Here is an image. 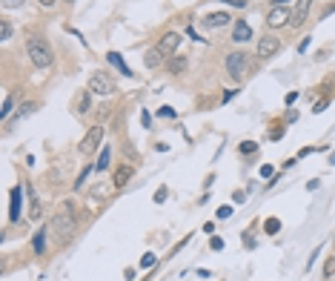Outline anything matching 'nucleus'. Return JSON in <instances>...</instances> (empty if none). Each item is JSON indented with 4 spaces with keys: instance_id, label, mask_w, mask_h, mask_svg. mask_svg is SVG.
Segmentation results:
<instances>
[{
    "instance_id": "nucleus-30",
    "label": "nucleus",
    "mask_w": 335,
    "mask_h": 281,
    "mask_svg": "<svg viewBox=\"0 0 335 281\" xmlns=\"http://www.w3.org/2000/svg\"><path fill=\"white\" fill-rule=\"evenodd\" d=\"M141 264H143V267H152V264H155V255H152V253H146V255L141 258Z\"/></svg>"
},
{
    "instance_id": "nucleus-27",
    "label": "nucleus",
    "mask_w": 335,
    "mask_h": 281,
    "mask_svg": "<svg viewBox=\"0 0 335 281\" xmlns=\"http://www.w3.org/2000/svg\"><path fill=\"white\" fill-rule=\"evenodd\" d=\"M209 247L215 250V253H218V250H224V238H218V236H215V238L209 241Z\"/></svg>"
},
{
    "instance_id": "nucleus-4",
    "label": "nucleus",
    "mask_w": 335,
    "mask_h": 281,
    "mask_svg": "<svg viewBox=\"0 0 335 281\" xmlns=\"http://www.w3.org/2000/svg\"><path fill=\"white\" fill-rule=\"evenodd\" d=\"M227 72H230L235 80H241V78H244V75L249 72V55H244V52L227 55Z\"/></svg>"
},
{
    "instance_id": "nucleus-15",
    "label": "nucleus",
    "mask_w": 335,
    "mask_h": 281,
    "mask_svg": "<svg viewBox=\"0 0 335 281\" xmlns=\"http://www.w3.org/2000/svg\"><path fill=\"white\" fill-rule=\"evenodd\" d=\"M160 61H163V52H160V49H149V52L143 55V63H146L149 69H155V66H160Z\"/></svg>"
},
{
    "instance_id": "nucleus-23",
    "label": "nucleus",
    "mask_w": 335,
    "mask_h": 281,
    "mask_svg": "<svg viewBox=\"0 0 335 281\" xmlns=\"http://www.w3.org/2000/svg\"><path fill=\"white\" fill-rule=\"evenodd\" d=\"M324 275L329 278V275H335V258H329V261L324 264Z\"/></svg>"
},
{
    "instance_id": "nucleus-31",
    "label": "nucleus",
    "mask_w": 335,
    "mask_h": 281,
    "mask_svg": "<svg viewBox=\"0 0 335 281\" xmlns=\"http://www.w3.org/2000/svg\"><path fill=\"white\" fill-rule=\"evenodd\" d=\"M258 147L255 144H252V140H249V144H241V152H244V155H247V152H255Z\"/></svg>"
},
{
    "instance_id": "nucleus-1",
    "label": "nucleus",
    "mask_w": 335,
    "mask_h": 281,
    "mask_svg": "<svg viewBox=\"0 0 335 281\" xmlns=\"http://www.w3.org/2000/svg\"><path fill=\"white\" fill-rule=\"evenodd\" d=\"M26 52H29V61L35 63V69H49L52 66V49L46 43V37L32 35L26 43Z\"/></svg>"
},
{
    "instance_id": "nucleus-19",
    "label": "nucleus",
    "mask_w": 335,
    "mask_h": 281,
    "mask_svg": "<svg viewBox=\"0 0 335 281\" xmlns=\"http://www.w3.org/2000/svg\"><path fill=\"white\" fill-rule=\"evenodd\" d=\"M184 69H186V58H184V55H181V58H175V61L169 63V72H172V75H181Z\"/></svg>"
},
{
    "instance_id": "nucleus-26",
    "label": "nucleus",
    "mask_w": 335,
    "mask_h": 281,
    "mask_svg": "<svg viewBox=\"0 0 335 281\" xmlns=\"http://www.w3.org/2000/svg\"><path fill=\"white\" fill-rule=\"evenodd\" d=\"M158 115H163V118H175V109H172V106H160Z\"/></svg>"
},
{
    "instance_id": "nucleus-22",
    "label": "nucleus",
    "mask_w": 335,
    "mask_h": 281,
    "mask_svg": "<svg viewBox=\"0 0 335 281\" xmlns=\"http://www.w3.org/2000/svg\"><path fill=\"white\" fill-rule=\"evenodd\" d=\"M12 37V23H0V40H9Z\"/></svg>"
},
{
    "instance_id": "nucleus-12",
    "label": "nucleus",
    "mask_w": 335,
    "mask_h": 281,
    "mask_svg": "<svg viewBox=\"0 0 335 281\" xmlns=\"http://www.w3.org/2000/svg\"><path fill=\"white\" fill-rule=\"evenodd\" d=\"M135 175V167L132 164H124V167H118L115 169V178H112V184L118 186V190H121V186H126L129 184V178Z\"/></svg>"
},
{
    "instance_id": "nucleus-25",
    "label": "nucleus",
    "mask_w": 335,
    "mask_h": 281,
    "mask_svg": "<svg viewBox=\"0 0 335 281\" xmlns=\"http://www.w3.org/2000/svg\"><path fill=\"white\" fill-rule=\"evenodd\" d=\"M9 109H12V98H6V101H3V106H0V118H6V115H9Z\"/></svg>"
},
{
    "instance_id": "nucleus-14",
    "label": "nucleus",
    "mask_w": 335,
    "mask_h": 281,
    "mask_svg": "<svg viewBox=\"0 0 335 281\" xmlns=\"http://www.w3.org/2000/svg\"><path fill=\"white\" fill-rule=\"evenodd\" d=\"M106 61L112 63V66H115V69L121 72V75H126V78L132 75V69L126 66V63H124V58H121V55H118V52H109V55H106Z\"/></svg>"
},
{
    "instance_id": "nucleus-38",
    "label": "nucleus",
    "mask_w": 335,
    "mask_h": 281,
    "mask_svg": "<svg viewBox=\"0 0 335 281\" xmlns=\"http://www.w3.org/2000/svg\"><path fill=\"white\" fill-rule=\"evenodd\" d=\"M275 6H287V3H290V0H272Z\"/></svg>"
},
{
    "instance_id": "nucleus-32",
    "label": "nucleus",
    "mask_w": 335,
    "mask_h": 281,
    "mask_svg": "<svg viewBox=\"0 0 335 281\" xmlns=\"http://www.w3.org/2000/svg\"><path fill=\"white\" fill-rule=\"evenodd\" d=\"M224 3H230V6H235V9H244V6H247V0H224Z\"/></svg>"
},
{
    "instance_id": "nucleus-29",
    "label": "nucleus",
    "mask_w": 335,
    "mask_h": 281,
    "mask_svg": "<svg viewBox=\"0 0 335 281\" xmlns=\"http://www.w3.org/2000/svg\"><path fill=\"white\" fill-rule=\"evenodd\" d=\"M89 109V95H83L80 98V104H78V112H86Z\"/></svg>"
},
{
    "instance_id": "nucleus-33",
    "label": "nucleus",
    "mask_w": 335,
    "mask_h": 281,
    "mask_svg": "<svg viewBox=\"0 0 335 281\" xmlns=\"http://www.w3.org/2000/svg\"><path fill=\"white\" fill-rule=\"evenodd\" d=\"M238 95V92H235V89H227V92H224V104H227V101H232V98Z\"/></svg>"
},
{
    "instance_id": "nucleus-13",
    "label": "nucleus",
    "mask_w": 335,
    "mask_h": 281,
    "mask_svg": "<svg viewBox=\"0 0 335 281\" xmlns=\"http://www.w3.org/2000/svg\"><path fill=\"white\" fill-rule=\"evenodd\" d=\"M249 37H252V26H249V23H244V20H241V23H235V29H232V40H235V43H247Z\"/></svg>"
},
{
    "instance_id": "nucleus-20",
    "label": "nucleus",
    "mask_w": 335,
    "mask_h": 281,
    "mask_svg": "<svg viewBox=\"0 0 335 281\" xmlns=\"http://www.w3.org/2000/svg\"><path fill=\"white\" fill-rule=\"evenodd\" d=\"M264 229L269 232V236H275V232L281 229V221H278V218H266V221H264Z\"/></svg>"
},
{
    "instance_id": "nucleus-10",
    "label": "nucleus",
    "mask_w": 335,
    "mask_h": 281,
    "mask_svg": "<svg viewBox=\"0 0 335 281\" xmlns=\"http://www.w3.org/2000/svg\"><path fill=\"white\" fill-rule=\"evenodd\" d=\"M158 49H160L163 55H172V52H178V49H181V35H178V32H166V35L160 37Z\"/></svg>"
},
{
    "instance_id": "nucleus-5",
    "label": "nucleus",
    "mask_w": 335,
    "mask_h": 281,
    "mask_svg": "<svg viewBox=\"0 0 335 281\" xmlns=\"http://www.w3.org/2000/svg\"><path fill=\"white\" fill-rule=\"evenodd\" d=\"M278 49H281V40H278L275 35H264L255 46V55H258V61H269Z\"/></svg>"
},
{
    "instance_id": "nucleus-7",
    "label": "nucleus",
    "mask_w": 335,
    "mask_h": 281,
    "mask_svg": "<svg viewBox=\"0 0 335 281\" xmlns=\"http://www.w3.org/2000/svg\"><path fill=\"white\" fill-rule=\"evenodd\" d=\"M290 18H292V12H287V6H272L269 15H266V26L269 29H281V26L290 23Z\"/></svg>"
},
{
    "instance_id": "nucleus-3",
    "label": "nucleus",
    "mask_w": 335,
    "mask_h": 281,
    "mask_svg": "<svg viewBox=\"0 0 335 281\" xmlns=\"http://www.w3.org/2000/svg\"><path fill=\"white\" fill-rule=\"evenodd\" d=\"M112 92H115V83H112V78H109L106 72H95V75L89 78V95L112 98Z\"/></svg>"
},
{
    "instance_id": "nucleus-37",
    "label": "nucleus",
    "mask_w": 335,
    "mask_h": 281,
    "mask_svg": "<svg viewBox=\"0 0 335 281\" xmlns=\"http://www.w3.org/2000/svg\"><path fill=\"white\" fill-rule=\"evenodd\" d=\"M37 3H40V6H46V9H49V6H54V3H58V0H37Z\"/></svg>"
},
{
    "instance_id": "nucleus-9",
    "label": "nucleus",
    "mask_w": 335,
    "mask_h": 281,
    "mask_svg": "<svg viewBox=\"0 0 335 281\" xmlns=\"http://www.w3.org/2000/svg\"><path fill=\"white\" fill-rule=\"evenodd\" d=\"M203 26H206V29L232 26V18H230V12H212V15H206V18H203Z\"/></svg>"
},
{
    "instance_id": "nucleus-2",
    "label": "nucleus",
    "mask_w": 335,
    "mask_h": 281,
    "mask_svg": "<svg viewBox=\"0 0 335 281\" xmlns=\"http://www.w3.org/2000/svg\"><path fill=\"white\" fill-rule=\"evenodd\" d=\"M49 229H52V232L61 238V241H66V238L75 232V207H72V204H63V207H58V212H54L52 227H49Z\"/></svg>"
},
{
    "instance_id": "nucleus-24",
    "label": "nucleus",
    "mask_w": 335,
    "mask_h": 281,
    "mask_svg": "<svg viewBox=\"0 0 335 281\" xmlns=\"http://www.w3.org/2000/svg\"><path fill=\"white\" fill-rule=\"evenodd\" d=\"M3 3V9H18V6H23V0H0Z\"/></svg>"
},
{
    "instance_id": "nucleus-36",
    "label": "nucleus",
    "mask_w": 335,
    "mask_h": 281,
    "mask_svg": "<svg viewBox=\"0 0 335 281\" xmlns=\"http://www.w3.org/2000/svg\"><path fill=\"white\" fill-rule=\"evenodd\" d=\"M141 123H143V126H152V118H149V112H143V115H141Z\"/></svg>"
},
{
    "instance_id": "nucleus-17",
    "label": "nucleus",
    "mask_w": 335,
    "mask_h": 281,
    "mask_svg": "<svg viewBox=\"0 0 335 281\" xmlns=\"http://www.w3.org/2000/svg\"><path fill=\"white\" fill-rule=\"evenodd\" d=\"M109 161H112V150H109V147H103V150H100V158H97V164H95V169H100V172H103V169H109Z\"/></svg>"
},
{
    "instance_id": "nucleus-8",
    "label": "nucleus",
    "mask_w": 335,
    "mask_h": 281,
    "mask_svg": "<svg viewBox=\"0 0 335 281\" xmlns=\"http://www.w3.org/2000/svg\"><path fill=\"white\" fill-rule=\"evenodd\" d=\"M312 3H315V0H298V3H295V9H292V18H290L292 26H301V23L307 20L309 9H312Z\"/></svg>"
},
{
    "instance_id": "nucleus-35",
    "label": "nucleus",
    "mask_w": 335,
    "mask_h": 281,
    "mask_svg": "<svg viewBox=\"0 0 335 281\" xmlns=\"http://www.w3.org/2000/svg\"><path fill=\"white\" fill-rule=\"evenodd\" d=\"M261 175L269 178V175H272V167H269V164H264V167H261Z\"/></svg>"
},
{
    "instance_id": "nucleus-34",
    "label": "nucleus",
    "mask_w": 335,
    "mask_h": 281,
    "mask_svg": "<svg viewBox=\"0 0 335 281\" xmlns=\"http://www.w3.org/2000/svg\"><path fill=\"white\" fill-rule=\"evenodd\" d=\"M155 201H166V190H158V193H155Z\"/></svg>"
},
{
    "instance_id": "nucleus-28",
    "label": "nucleus",
    "mask_w": 335,
    "mask_h": 281,
    "mask_svg": "<svg viewBox=\"0 0 335 281\" xmlns=\"http://www.w3.org/2000/svg\"><path fill=\"white\" fill-rule=\"evenodd\" d=\"M232 212H235L232 207H220V210H218V218H232Z\"/></svg>"
},
{
    "instance_id": "nucleus-16",
    "label": "nucleus",
    "mask_w": 335,
    "mask_h": 281,
    "mask_svg": "<svg viewBox=\"0 0 335 281\" xmlns=\"http://www.w3.org/2000/svg\"><path fill=\"white\" fill-rule=\"evenodd\" d=\"M29 193V215H32V218H40V201H37V195H35V190H26Z\"/></svg>"
},
{
    "instance_id": "nucleus-18",
    "label": "nucleus",
    "mask_w": 335,
    "mask_h": 281,
    "mask_svg": "<svg viewBox=\"0 0 335 281\" xmlns=\"http://www.w3.org/2000/svg\"><path fill=\"white\" fill-rule=\"evenodd\" d=\"M32 244H35V253H37V255L46 253V229H37V232H35V241H32Z\"/></svg>"
},
{
    "instance_id": "nucleus-11",
    "label": "nucleus",
    "mask_w": 335,
    "mask_h": 281,
    "mask_svg": "<svg viewBox=\"0 0 335 281\" xmlns=\"http://www.w3.org/2000/svg\"><path fill=\"white\" fill-rule=\"evenodd\" d=\"M20 210H23V186H15V190H12L9 218H12V221H20Z\"/></svg>"
},
{
    "instance_id": "nucleus-6",
    "label": "nucleus",
    "mask_w": 335,
    "mask_h": 281,
    "mask_svg": "<svg viewBox=\"0 0 335 281\" xmlns=\"http://www.w3.org/2000/svg\"><path fill=\"white\" fill-rule=\"evenodd\" d=\"M100 140H103V126H92V129L86 132V138L80 140V152H83V155L95 152L97 147H100Z\"/></svg>"
},
{
    "instance_id": "nucleus-21",
    "label": "nucleus",
    "mask_w": 335,
    "mask_h": 281,
    "mask_svg": "<svg viewBox=\"0 0 335 281\" xmlns=\"http://www.w3.org/2000/svg\"><path fill=\"white\" fill-rule=\"evenodd\" d=\"M35 109H37V104H32V101H29V104L18 106V118H26V115H32Z\"/></svg>"
}]
</instances>
